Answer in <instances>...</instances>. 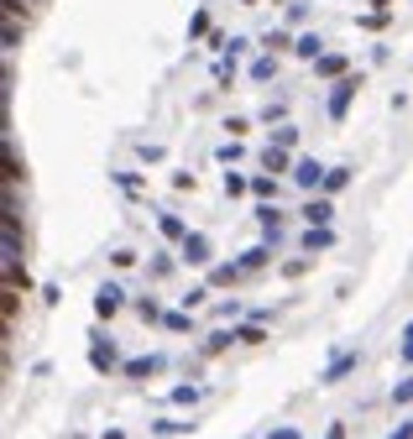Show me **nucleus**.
Here are the masks:
<instances>
[{
  "label": "nucleus",
  "instance_id": "nucleus-2",
  "mask_svg": "<svg viewBox=\"0 0 413 439\" xmlns=\"http://www.w3.org/2000/svg\"><path fill=\"white\" fill-rule=\"evenodd\" d=\"M325 172L330 168H319L314 157H303V163L293 168V183H298V189H325Z\"/></svg>",
  "mask_w": 413,
  "mask_h": 439
},
{
  "label": "nucleus",
  "instance_id": "nucleus-3",
  "mask_svg": "<svg viewBox=\"0 0 413 439\" xmlns=\"http://www.w3.org/2000/svg\"><path fill=\"white\" fill-rule=\"evenodd\" d=\"M303 220H309V230H330L335 204H330V199H309V204H303Z\"/></svg>",
  "mask_w": 413,
  "mask_h": 439
},
{
  "label": "nucleus",
  "instance_id": "nucleus-16",
  "mask_svg": "<svg viewBox=\"0 0 413 439\" xmlns=\"http://www.w3.org/2000/svg\"><path fill=\"white\" fill-rule=\"evenodd\" d=\"M293 141H298V126H277V131H272V146H283V152H288Z\"/></svg>",
  "mask_w": 413,
  "mask_h": 439
},
{
  "label": "nucleus",
  "instance_id": "nucleus-4",
  "mask_svg": "<svg viewBox=\"0 0 413 439\" xmlns=\"http://www.w3.org/2000/svg\"><path fill=\"white\" fill-rule=\"evenodd\" d=\"M183 262H194V267H204V262H209V235L189 230V241H183Z\"/></svg>",
  "mask_w": 413,
  "mask_h": 439
},
{
  "label": "nucleus",
  "instance_id": "nucleus-14",
  "mask_svg": "<svg viewBox=\"0 0 413 439\" xmlns=\"http://www.w3.org/2000/svg\"><path fill=\"white\" fill-rule=\"evenodd\" d=\"M272 74H277V58H257L251 63V78H257V84H267Z\"/></svg>",
  "mask_w": 413,
  "mask_h": 439
},
{
  "label": "nucleus",
  "instance_id": "nucleus-6",
  "mask_svg": "<svg viewBox=\"0 0 413 439\" xmlns=\"http://www.w3.org/2000/svg\"><path fill=\"white\" fill-rule=\"evenodd\" d=\"M345 69H351V63H345L340 52H325V58L314 63V74H319V78H345Z\"/></svg>",
  "mask_w": 413,
  "mask_h": 439
},
{
  "label": "nucleus",
  "instance_id": "nucleus-5",
  "mask_svg": "<svg viewBox=\"0 0 413 439\" xmlns=\"http://www.w3.org/2000/svg\"><path fill=\"white\" fill-rule=\"evenodd\" d=\"M115 309H121V288H115V283H105V288L95 293V314H100V319H110Z\"/></svg>",
  "mask_w": 413,
  "mask_h": 439
},
{
  "label": "nucleus",
  "instance_id": "nucleus-8",
  "mask_svg": "<svg viewBox=\"0 0 413 439\" xmlns=\"http://www.w3.org/2000/svg\"><path fill=\"white\" fill-rule=\"evenodd\" d=\"M345 183H351V168H330V172H325V199H330V194H340Z\"/></svg>",
  "mask_w": 413,
  "mask_h": 439
},
{
  "label": "nucleus",
  "instance_id": "nucleus-7",
  "mask_svg": "<svg viewBox=\"0 0 413 439\" xmlns=\"http://www.w3.org/2000/svg\"><path fill=\"white\" fill-rule=\"evenodd\" d=\"M293 52H298V58H309V63H319V58H325V42H319V32H303L298 42H293Z\"/></svg>",
  "mask_w": 413,
  "mask_h": 439
},
{
  "label": "nucleus",
  "instance_id": "nucleus-20",
  "mask_svg": "<svg viewBox=\"0 0 413 439\" xmlns=\"http://www.w3.org/2000/svg\"><path fill=\"white\" fill-rule=\"evenodd\" d=\"M0 42H6V52L21 42V32H16V21H6V32H0Z\"/></svg>",
  "mask_w": 413,
  "mask_h": 439
},
{
  "label": "nucleus",
  "instance_id": "nucleus-10",
  "mask_svg": "<svg viewBox=\"0 0 413 439\" xmlns=\"http://www.w3.org/2000/svg\"><path fill=\"white\" fill-rule=\"evenodd\" d=\"M267 257H272L267 246H251L246 257H241V272H257V267H267Z\"/></svg>",
  "mask_w": 413,
  "mask_h": 439
},
{
  "label": "nucleus",
  "instance_id": "nucleus-11",
  "mask_svg": "<svg viewBox=\"0 0 413 439\" xmlns=\"http://www.w3.org/2000/svg\"><path fill=\"white\" fill-rule=\"evenodd\" d=\"M251 194H257V199H277V183H272V172H257V178H251Z\"/></svg>",
  "mask_w": 413,
  "mask_h": 439
},
{
  "label": "nucleus",
  "instance_id": "nucleus-19",
  "mask_svg": "<svg viewBox=\"0 0 413 439\" xmlns=\"http://www.w3.org/2000/svg\"><path fill=\"white\" fill-rule=\"evenodd\" d=\"M115 183H121L126 194H141V178H136V172H115Z\"/></svg>",
  "mask_w": 413,
  "mask_h": 439
},
{
  "label": "nucleus",
  "instance_id": "nucleus-12",
  "mask_svg": "<svg viewBox=\"0 0 413 439\" xmlns=\"http://www.w3.org/2000/svg\"><path fill=\"white\" fill-rule=\"evenodd\" d=\"M157 225H163V235H168V241H189V230H183V220H178V215H163Z\"/></svg>",
  "mask_w": 413,
  "mask_h": 439
},
{
  "label": "nucleus",
  "instance_id": "nucleus-21",
  "mask_svg": "<svg viewBox=\"0 0 413 439\" xmlns=\"http://www.w3.org/2000/svg\"><path fill=\"white\" fill-rule=\"evenodd\" d=\"M262 47H293V42H288V32H267V37H262Z\"/></svg>",
  "mask_w": 413,
  "mask_h": 439
},
{
  "label": "nucleus",
  "instance_id": "nucleus-13",
  "mask_svg": "<svg viewBox=\"0 0 413 439\" xmlns=\"http://www.w3.org/2000/svg\"><path fill=\"white\" fill-rule=\"evenodd\" d=\"M26 283H32V277H26V267H21V262H6V288L16 293V288H26Z\"/></svg>",
  "mask_w": 413,
  "mask_h": 439
},
{
  "label": "nucleus",
  "instance_id": "nucleus-9",
  "mask_svg": "<svg viewBox=\"0 0 413 439\" xmlns=\"http://www.w3.org/2000/svg\"><path fill=\"white\" fill-rule=\"evenodd\" d=\"M262 168L267 172H288V152L283 146H267V152H262Z\"/></svg>",
  "mask_w": 413,
  "mask_h": 439
},
{
  "label": "nucleus",
  "instance_id": "nucleus-23",
  "mask_svg": "<svg viewBox=\"0 0 413 439\" xmlns=\"http://www.w3.org/2000/svg\"><path fill=\"white\" fill-rule=\"evenodd\" d=\"M241 6H257V0H241Z\"/></svg>",
  "mask_w": 413,
  "mask_h": 439
},
{
  "label": "nucleus",
  "instance_id": "nucleus-1",
  "mask_svg": "<svg viewBox=\"0 0 413 439\" xmlns=\"http://www.w3.org/2000/svg\"><path fill=\"white\" fill-rule=\"evenodd\" d=\"M356 89H361V74H345V78H335V89H330V121H345V115H351Z\"/></svg>",
  "mask_w": 413,
  "mask_h": 439
},
{
  "label": "nucleus",
  "instance_id": "nucleus-18",
  "mask_svg": "<svg viewBox=\"0 0 413 439\" xmlns=\"http://www.w3.org/2000/svg\"><path fill=\"white\" fill-rule=\"evenodd\" d=\"M215 157H220V163H235V157H241V141H220Z\"/></svg>",
  "mask_w": 413,
  "mask_h": 439
},
{
  "label": "nucleus",
  "instance_id": "nucleus-22",
  "mask_svg": "<svg viewBox=\"0 0 413 439\" xmlns=\"http://www.w3.org/2000/svg\"><path fill=\"white\" fill-rule=\"evenodd\" d=\"M146 371H157V361H131V366H126V377H146Z\"/></svg>",
  "mask_w": 413,
  "mask_h": 439
},
{
  "label": "nucleus",
  "instance_id": "nucleus-17",
  "mask_svg": "<svg viewBox=\"0 0 413 439\" xmlns=\"http://www.w3.org/2000/svg\"><path fill=\"white\" fill-rule=\"evenodd\" d=\"M251 189V183L241 178V172H225V194H246Z\"/></svg>",
  "mask_w": 413,
  "mask_h": 439
},
{
  "label": "nucleus",
  "instance_id": "nucleus-15",
  "mask_svg": "<svg viewBox=\"0 0 413 439\" xmlns=\"http://www.w3.org/2000/svg\"><path fill=\"white\" fill-rule=\"evenodd\" d=\"M330 241H335L330 230H309V235H303V251H325Z\"/></svg>",
  "mask_w": 413,
  "mask_h": 439
}]
</instances>
